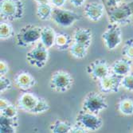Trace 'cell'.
I'll return each instance as SVG.
<instances>
[{
  "mask_svg": "<svg viewBox=\"0 0 133 133\" xmlns=\"http://www.w3.org/2000/svg\"><path fill=\"white\" fill-rule=\"evenodd\" d=\"M132 132H133V129H132Z\"/></svg>",
  "mask_w": 133,
  "mask_h": 133,
  "instance_id": "obj_37",
  "label": "cell"
},
{
  "mask_svg": "<svg viewBox=\"0 0 133 133\" xmlns=\"http://www.w3.org/2000/svg\"><path fill=\"white\" fill-rule=\"evenodd\" d=\"M108 107V104L105 97L97 92H89L82 101V109L97 115L107 109Z\"/></svg>",
  "mask_w": 133,
  "mask_h": 133,
  "instance_id": "obj_4",
  "label": "cell"
},
{
  "mask_svg": "<svg viewBox=\"0 0 133 133\" xmlns=\"http://www.w3.org/2000/svg\"><path fill=\"white\" fill-rule=\"evenodd\" d=\"M131 65L132 63L131 60L126 57L119 58L112 64L111 71L112 74L123 77L124 76L130 74L131 70Z\"/></svg>",
  "mask_w": 133,
  "mask_h": 133,
  "instance_id": "obj_15",
  "label": "cell"
},
{
  "mask_svg": "<svg viewBox=\"0 0 133 133\" xmlns=\"http://www.w3.org/2000/svg\"><path fill=\"white\" fill-rule=\"evenodd\" d=\"M121 80L122 77L117 76L112 72L104 78L98 81L101 92L107 94L117 92L121 87Z\"/></svg>",
  "mask_w": 133,
  "mask_h": 133,
  "instance_id": "obj_11",
  "label": "cell"
},
{
  "mask_svg": "<svg viewBox=\"0 0 133 133\" xmlns=\"http://www.w3.org/2000/svg\"><path fill=\"white\" fill-rule=\"evenodd\" d=\"M9 72V65L5 61L0 62V75L6 76Z\"/></svg>",
  "mask_w": 133,
  "mask_h": 133,
  "instance_id": "obj_32",
  "label": "cell"
},
{
  "mask_svg": "<svg viewBox=\"0 0 133 133\" xmlns=\"http://www.w3.org/2000/svg\"><path fill=\"white\" fill-rule=\"evenodd\" d=\"M72 124L67 120L57 119L50 125V130L53 133H70Z\"/></svg>",
  "mask_w": 133,
  "mask_h": 133,
  "instance_id": "obj_21",
  "label": "cell"
},
{
  "mask_svg": "<svg viewBox=\"0 0 133 133\" xmlns=\"http://www.w3.org/2000/svg\"><path fill=\"white\" fill-rule=\"evenodd\" d=\"M15 36L13 26L7 21H3L0 24V38L1 40H8Z\"/></svg>",
  "mask_w": 133,
  "mask_h": 133,
  "instance_id": "obj_24",
  "label": "cell"
},
{
  "mask_svg": "<svg viewBox=\"0 0 133 133\" xmlns=\"http://www.w3.org/2000/svg\"><path fill=\"white\" fill-rule=\"evenodd\" d=\"M12 87V83L9 78L6 76L0 77V92L3 93L7 90H10Z\"/></svg>",
  "mask_w": 133,
  "mask_h": 133,
  "instance_id": "obj_29",
  "label": "cell"
},
{
  "mask_svg": "<svg viewBox=\"0 0 133 133\" xmlns=\"http://www.w3.org/2000/svg\"><path fill=\"white\" fill-rule=\"evenodd\" d=\"M84 14L89 21L98 22L104 15V6L102 3L96 2L87 3L84 8Z\"/></svg>",
  "mask_w": 133,
  "mask_h": 133,
  "instance_id": "obj_14",
  "label": "cell"
},
{
  "mask_svg": "<svg viewBox=\"0 0 133 133\" xmlns=\"http://www.w3.org/2000/svg\"><path fill=\"white\" fill-rule=\"evenodd\" d=\"M86 0H69V3L72 6L76 8H80L84 6Z\"/></svg>",
  "mask_w": 133,
  "mask_h": 133,
  "instance_id": "obj_34",
  "label": "cell"
},
{
  "mask_svg": "<svg viewBox=\"0 0 133 133\" xmlns=\"http://www.w3.org/2000/svg\"><path fill=\"white\" fill-rule=\"evenodd\" d=\"M89 132L85 128H84L83 127H81V125L75 124H72V127L71 128L70 133H86Z\"/></svg>",
  "mask_w": 133,
  "mask_h": 133,
  "instance_id": "obj_31",
  "label": "cell"
},
{
  "mask_svg": "<svg viewBox=\"0 0 133 133\" xmlns=\"http://www.w3.org/2000/svg\"><path fill=\"white\" fill-rule=\"evenodd\" d=\"M72 40L74 42L89 47L92 41V34L89 28L79 27L77 28L72 34Z\"/></svg>",
  "mask_w": 133,
  "mask_h": 133,
  "instance_id": "obj_16",
  "label": "cell"
},
{
  "mask_svg": "<svg viewBox=\"0 0 133 133\" xmlns=\"http://www.w3.org/2000/svg\"><path fill=\"white\" fill-rule=\"evenodd\" d=\"M50 106L45 99H44L42 97H39L38 104H37V105H36V107L34 108V109L33 110L32 113L33 114L45 113L50 109Z\"/></svg>",
  "mask_w": 133,
  "mask_h": 133,
  "instance_id": "obj_25",
  "label": "cell"
},
{
  "mask_svg": "<svg viewBox=\"0 0 133 133\" xmlns=\"http://www.w3.org/2000/svg\"><path fill=\"white\" fill-rule=\"evenodd\" d=\"M121 87L128 91H133V74H128L122 77Z\"/></svg>",
  "mask_w": 133,
  "mask_h": 133,
  "instance_id": "obj_28",
  "label": "cell"
},
{
  "mask_svg": "<svg viewBox=\"0 0 133 133\" xmlns=\"http://www.w3.org/2000/svg\"><path fill=\"white\" fill-rule=\"evenodd\" d=\"M42 27L28 24L22 27L15 35L16 44L19 47H30L37 44L41 38Z\"/></svg>",
  "mask_w": 133,
  "mask_h": 133,
  "instance_id": "obj_2",
  "label": "cell"
},
{
  "mask_svg": "<svg viewBox=\"0 0 133 133\" xmlns=\"http://www.w3.org/2000/svg\"><path fill=\"white\" fill-rule=\"evenodd\" d=\"M74 79L69 72L64 70H57L52 74L49 86L56 92L63 93L69 91L74 85Z\"/></svg>",
  "mask_w": 133,
  "mask_h": 133,
  "instance_id": "obj_3",
  "label": "cell"
},
{
  "mask_svg": "<svg viewBox=\"0 0 133 133\" xmlns=\"http://www.w3.org/2000/svg\"><path fill=\"white\" fill-rule=\"evenodd\" d=\"M18 127V118H10L5 116H0V132L14 133Z\"/></svg>",
  "mask_w": 133,
  "mask_h": 133,
  "instance_id": "obj_18",
  "label": "cell"
},
{
  "mask_svg": "<svg viewBox=\"0 0 133 133\" xmlns=\"http://www.w3.org/2000/svg\"><path fill=\"white\" fill-rule=\"evenodd\" d=\"M14 82L16 87H18L19 89L26 92L34 88L36 84V79L34 77L26 71L19 72L14 77Z\"/></svg>",
  "mask_w": 133,
  "mask_h": 133,
  "instance_id": "obj_13",
  "label": "cell"
},
{
  "mask_svg": "<svg viewBox=\"0 0 133 133\" xmlns=\"http://www.w3.org/2000/svg\"><path fill=\"white\" fill-rule=\"evenodd\" d=\"M121 53L124 57L133 60V38H129L125 42Z\"/></svg>",
  "mask_w": 133,
  "mask_h": 133,
  "instance_id": "obj_26",
  "label": "cell"
},
{
  "mask_svg": "<svg viewBox=\"0 0 133 133\" xmlns=\"http://www.w3.org/2000/svg\"><path fill=\"white\" fill-rule=\"evenodd\" d=\"M108 17L110 22L122 26H126L131 22L132 18V10L128 4L122 3L116 7L110 8L108 10Z\"/></svg>",
  "mask_w": 133,
  "mask_h": 133,
  "instance_id": "obj_9",
  "label": "cell"
},
{
  "mask_svg": "<svg viewBox=\"0 0 133 133\" xmlns=\"http://www.w3.org/2000/svg\"><path fill=\"white\" fill-rule=\"evenodd\" d=\"M34 1L36 3H37L38 5L50 3V0H34Z\"/></svg>",
  "mask_w": 133,
  "mask_h": 133,
  "instance_id": "obj_36",
  "label": "cell"
},
{
  "mask_svg": "<svg viewBox=\"0 0 133 133\" xmlns=\"http://www.w3.org/2000/svg\"><path fill=\"white\" fill-rule=\"evenodd\" d=\"M53 10V6L50 3L38 5L36 15L42 21H48L52 19Z\"/></svg>",
  "mask_w": 133,
  "mask_h": 133,
  "instance_id": "obj_22",
  "label": "cell"
},
{
  "mask_svg": "<svg viewBox=\"0 0 133 133\" xmlns=\"http://www.w3.org/2000/svg\"><path fill=\"white\" fill-rule=\"evenodd\" d=\"M11 103L9 101H7V100H6V99H4V98H1V100H0V111L1 110H3L4 108H6L9 104H10Z\"/></svg>",
  "mask_w": 133,
  "mask_h": 133,
  "instance_id": "obj_35",
  "label": "cell"
},
{
  "mask_svg": "<svg viewBox=\"0 0 133 133\" xmlns=\"http://www.w3.org/2000/svg\"><path fill=\"white\" fill-rule=\"evenodd\" d=\"M57 33L55 32L54 29L51 26H44L42 27V33H41V38L40 42L45 45L47 49H50L55 45Z\"/></svg>",
  "mask_w": 133,
  "mask_h": 133,
  "instance_id": "obj_17",
  "label": "cell"
},
{
  "mask_svg": "<svg viewBox=\"0 0 133 133\" xmlns=\"http://www.w3.org/2000/svg\"><path fill=\"white\" fill-rule=\"evenodd\" d=\"M88 49L89 47L74 42L69 50L70 54L74 57L77 59H83L86 57L88 54Z\"/></svg>",
  "mask_w": 133,
  "mask_h": 133,
  "instance_id": "obj_23",
  "label": "cell"
},
{
  "mask_svg": "<svg viewBox=\"0 0 133 133\" xmlns=\"http://www.w3.org/2000/svg\"><path fill=\"white\" fill-rule=\"evenodd\" d=\"M18 107L10 104H9L6 108H4L3 110H1L0 112H1V115L5 116L6 117H10V118H18Z\"/></svg>",
  "mask_w": 133,
  "mask_h": 133,
  "instance_id": "obj_27",
  "label": "cell"
},
{
  "mask_svg": "<svg viewBox=\"0 0 133 133\" xmlns=\"http://www.w3.org/2000/svg\"><path fill=\"white\" fill-rule=\"evenodd\" d=\"M72 42H74L72 37L66 33L61 32L57 34L54 46L59 51H65L69 49Z\"/></svg>",
  "mask_w": 133,
  "mask_h": 133,
  "instance_id": "obj_19",
  "label": "cell"
},
{
  "mask_svg": "<svg viewBox=\"0 0 133 133\" xmlns=\"http://www.w3.org/2000/svg\"><path fill=\"white\" fill-rule=\"evenodd\" d=\"M24 15L25 5L22 0H0V16L3 21H18Z\"/></svg>",
  "mask_w": 133,
  "mask_h": 133,
  "instance_id": "obj_1",
  "label": "cell"
},
{
  "mask_svg": "<svg viewBox=\"0 0 133 133\" xmlns=\"http://www.w3.org/2000/svg\"><path fill=\"white\" fill-rule=\"evenodd\" d=\"M132 24H133V23H132Z\"/></svg>",
  "mask_w": 133,
  "mask_h": 133,
  "instance_id": "obj_38",
  "label": "cell"
},
{
  "mask_svg": "<svg viewBox=\"0 0 133 133\" xmlns=\"http://www.w3.org/2000/svg\"><path fill=\"white\" fill-rule=\"evenodd\" d=\"M81 19V16L74 11L62 8H54L52 20L56 25L61 27H71L74 25L76 22L80 21Z\"/></svg>",
  "mask_w": 133,
  "mask_h": 133,
  "instance_id": "obj_7",
  "label": "cell"
},
{
  "mask_svg": "<svg viewBox=\"0 0 133 133\" xmlns=\"http://www.w3.org/2000/svg\"><path fill=\"white\" fill-rule=\"evenodd\" d=\"M67 2V0H50V4L56 8H62Z\"/></svg>",
  "mask_w": 133,
  "mask_h": 133,
  "instance_id": "obj_33",
  "label": "cell"
},
{
  "mask_svg": "<svg viewBox=\"0 0 133 133\" xmlns=\"http://www.w3.org/2000/svg\"><path fill=\"white\" fill-rule=\"evenodd\" d=\"M76 124L85 128L88 131H95L101 128L103 121L97 114L81 109L77 115Z\"/></svg>",
  "mask_w": 133,
  "mask_h": 133,
  "instance_id": "obj_8",
  "label": "cell"
},
{
  "mask_svg": "<svg viewBox=\"0 0 133 133\" xmlns=\"http://www.w3.org/2000/svg\"><path fill=\"white\" fill-rule=\"evenodd\" d=\"M124 2V0H106V6L108 8H114L119 5H121Z\"/></svg>",
  "mask_w": 133,
  "mask_h": 133,
  "instance_id": "obj_30",
  "label": "cell"
},
{
  "mask_svg": "<svg viewBox=\"0 0 133 133\" xmlns=\"http://www.w3.org/2000/svg\"><path fill=\"white\" fill-rule=\"evenodd\" d=\"M38 98L39 96H37L35 94L26 91L19 96L17 106L21 111L32 113L33 110L38 104Z\"/></svg>",
  "mask_w": 133,
  "mask_h": 133,
  "instance_id": "obj_12",
  "label": "cell"
},
{
  "mask_svg": "<svg viewBox=\"0 0 133 133\" xmlns=\"http://www.w3.org/2000/svg\"><path fill=\"white\" fill-rule=\"evenodd\" d=\"M102 39L108 50H116L122 42V30L120 26L110 22L102 34Z\"/></svg>",
  "mask_w": 133,
  "mask_h": 133,
  "instance_id": "obj_5",
  "label": "cell"
},
{
  "mask_svg": "<svg viewBox=\"0 0 133 133\" xmlns=\"http://www.w3.org/2000/svg\"><path fill=\"white\" fill-rule=\"evenodd\" d=\"M119 112L124 116L133 115V100L128 96H122L117 104Z\"/></svg>",
  "mask_w": 133,
  "mask_h": 133,
  "instance_id": "obj_20",
  "label": "cell"
},
{
  "mask_svg": "<svg viewBox=\"0 0 133 133\" xmlns=\"http://www.w3.org/2000/svg\"><path fill=\"white\" fill-rule=\"evenodd\" d=\"M87 74L95 81H100L112 74L111 66L104 59H96L86 67Z\"/></svg>",
  "mask_w": 133,
  "mask_h": 133,
  "instance_id": "obj_10",
  "label": "cell"
},
{
  "mask_svg": "<svg viewBox=\"0 0 133 133\" xmlns=\"http://www.w3.org/2000/svg\"><path fill=\"white\" fill-rule=\"evenodd\" d=\"M49 57V50L40 42L36 44L33 49L26 54V61L32 66L37 69H42L47 64Z\"/></svg>",
  "mask_w": 133,
  "mask_h": 133,
  "instance_id": "obj_6",
  "label": "cell"
}]
</instances>
